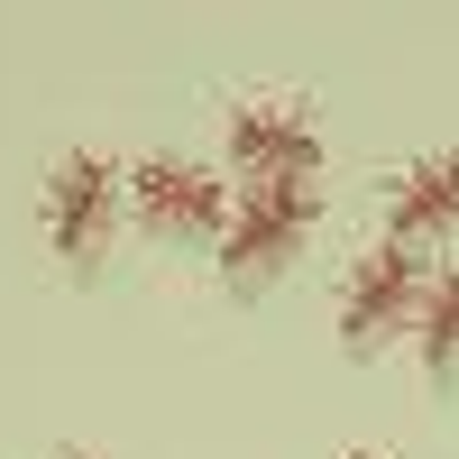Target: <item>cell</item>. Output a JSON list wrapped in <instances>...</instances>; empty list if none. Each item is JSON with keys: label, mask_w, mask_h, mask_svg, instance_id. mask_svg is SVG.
Segmentation results:
<instances>
[{"label": "cell", "mask_w": 459, "mask_h": 459, "mask_svg": "<svg viewBox=\"0 0 459 459\" xmlns=\"http://www.w3.org/2000/svg\"><path fill=\"white\" fill-rule=\"evenodd\" d=\"M230 166L257 184H313L322 166V129L294 101H239L230 110Z\"/></svg>", "instance_id": "cell-1"}, {"label": "cell", "mask_w": 459, "mask_h": 459, "mask_svg": "<svg viewBox=\"0 0 459 459\" xmlns=\"http://www.w3.org/2000/svg\"><path fill=\"white\" fill-rule=\"evenodd\" d=\"M313 184H248V203L230 212V239H221V257H230V276H266V266H285V248L313 230Z\"/></svg>", "instance_id": "cell-2"}, {"label": "cell", "mask_w": 459, "mask_h": 459, "mask_svg": "<svg viewBox=\"0 0 459 459\" xmlns=\"http://www.w3.org/2000/svg\"><path fill=\"white\" fill-rule=\"evenodd\" d=\"M110 194H120L110 157H92V147L56 157V175H47V239H56L65 257H92L101 230H110Z\"/></svg>", "instance_id": "cell-3"}, {"label": "cell", "mask_w": 459, "mask_h": 459, "mask_svg": "<svg viewBox=\"0 0 459 459\" xmlns=\"http://www.w3.org/2000/svg\"><path fill=\"white\" fill-rule=\"evenodd\" d=\"M432 285H423V257L413 248H368L359 257V276H350V294H340V340H377V331H395L413 303H423Z\"/></svg>", "instance_id": "cell-4"}, {"label": "cell", "mask_w": 459, "mask_h": 459, "mask_svg": "<svg viewBox=\"0 0 459 459\" xmlns=\"http://www.w3.org/2000/svg\"><path fill=\"white\" fill-rule=\"evenodd\" d=\"M129 194H138V212L157 230H212L221 221V184L203 166H184V157H138Z\"/></svg>", "instance_id": "cell-5"}, {"label": "cell", "mask_w": 459, "mask_h": 459, "mask_svg": "<svg viewBox=\"0 0 459 459\" xmlns=\"http://www.w3.org/2000/svg\"><path fill=\"white\" fill-rule=\"evenodd\" d=\"M459 221V147H441V157L423 166H404L395 175V203H386V239L413 248V239H432V230Z\"/></svg>", "instance_id": "cell-6"}, {"label": "cell", "mask_w": 459, "mask_h": 459, "mask_svg": "<svg viewBox=\"0 0 459 459\" xmlns=\"http://www.w3.org/2000/svg\"><path fill=\"white\" fill-rule=\"evenodd\" d=\"M413 331H423V359H432V368L459 359V266H450V276H432V294H423V313H413Z\"/></svg>", "instance_id": "cell-7"}, {"label": "cell", "mask_w": 459, "mask_h": 459, "mask_svg": "<svg viewBox=\"0 0 459 459\" xmlns=\"http://www.w3.org/2000/svg\"><path fill=\"white\" fill-rule=\"evenodd\" d=\"M56 459H92V450H56Z\"/></svg>", "instance_id": "cell-8"}, {"label": "cell", "mask_w": 459, "mask_h": 459, "mask_svg": "<svg viewBox=\"0 0 459 459\" xmlns=\"http://www.w3.org/2000/svg\"><path fill=\"white\" fill-rule=\"evenodd\" d=\"M350 459H386V450H350Z\"/></svg>", "instance_id": "cell-9"}]
</instances>
